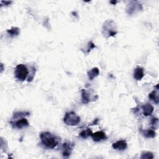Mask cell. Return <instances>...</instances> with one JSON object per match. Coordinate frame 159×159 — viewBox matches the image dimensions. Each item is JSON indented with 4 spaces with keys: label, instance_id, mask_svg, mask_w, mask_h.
<instances>
[{
    "label": "cell",
    "instance_id": "cell-3",
    "mask_svg": "<svg viewBox=\"0 0 159 159\" xmlns=\"http://www.w3.org/2000/svg\"><path fill=\"white\" fill-rule=\"evenodd\" d=\"M64 122L68 126H77L80 122V117L73 111L65 114Z\"/></svg>",
    "mask_w": 159,
    "mask_h": 159
},
{
    "label": "cell",
    "instance_id": "cell-18",
    "mask_svg": "<svg viewBox=\"0 0 159 159\" xmlns=\"http://www.w3.org/2000/svg\"><path fill=\"white\" fill-rule=\"evenodd\" d=\"M158 119L156 118H153L151 119V124L152 126H157L158 125Z\"/></svg>",
    "mask_w": 159,
    "mask_h": 159
},
{
    "label": "cell",
    "instance_id": "cell-20",
    "mask_svg": "<svg viewBox=\"0 0 159 159\" xmlns=\"http://www.w3.org/2000/svg\"><path fill=\"white\" fill-rule=\"evenodd\" d=\"M1 3H4V4H6V5L7 6V5H10V4L12 2H11V1H2Z\"/></svg>",
    "mask_w": 159,
    "mask_h": 159
},
{
    "label": "cell",
    "instance_id": "cell-11",
    "mask_svg": "<svg viewBox=\"0 0 159 159\" xmlns=\"http://www.w3.org/2000/svg\"><path fill=\"white\" fill-rule=\"evenodd\" d=\"M90 95L85 90H82V101L83 104H88L91 101Z\"/></svg>",
    "mask_w": 159,
    "mask_h": 159
},
{
    "label": "cell",
    "instance_id": "cell-19",
    "mask_svg": "<svg viewBox=\"0 0 159 159\" xmlns=\"http://www.w3.org/2000/svg\"><path fill=\"white\" fill-rule=\"evenodd\" d=\"M95 47V44L93 43L92 42H90L89 44H88V53L89 52L91 49L94 48Z\"/></svg>",
    "mask_w": 159,
    "mask_h": 159
},
{
    "label": "cell",
    "instance_id": "cell-7",
    "mask_svg": "<svg viewBox=\"0 0 159 159\" xmlns=\"http://www.w3.org/2000/svg\"><path fill=\"white\" fill-rule=\"evenodd\" d=\"M112 147L115 150H118V151H124L127 147V144L126 140H118L116 142L113 144Z\"/></svg>",
    "mask_w": 159,
    "mask_h": 159
},
{
    "label": "cell",
    "instance_id": "cell-9",
    "mask_svg": "<svg viewBox=\"0 0 159 159\" xmlns=\"http://www.w3.org/2000/svg\"><path fill=\"white\" fill-rule=\"evenodd\" d=\"M144 76V69L142 67H137L134 72V78L136 80L139 81L142 79V78Z\"/></svg>",
    "mask_w": 159,
    "mask_h": 159
},
{
    "label": "cell",
    "instance_id": "cell-15",
    "mask_svg": "<svg viewBox=\"0 0 159 159\" xmlns=\"http://www.w3.org/2000/svg\"><path fill=\"white\" fill-rule=\"evenodd\" d=\"M93 134V132L91 131V130L90 129H86L85 130H83L80 134V136L83 139H86L88 138V137H90L91 135V134Z\"/></svg>",
    "mask_w": 159,
    "mask_h": 159
},
{
    "label": "cell",
    "instance_id": "cell-16",
    "mask_svg": "<svg viewBox=\"0 0 159 159\" xmlns=\"http://www.w3.org/2000/svg\"><path fill=\"white\" fill-rule=\"evenodd\" d=\"M30 113L29 112H17L15 113L14 114H13V117L12 119H17L20 118H23L24 116H29Z\"/></svg>",
    "mask_w": 159,
    "mask_h": 159
},
{
    "label": "cell",
    "instance_id": "cell-1",
    "mask_svg": "<svg viewBox=\"0 0 159 159\" xmlns=\"http://www.w3.org/2000/svg\"><path fill=\"white\" fill-rule=\"evenodd\" d=\"M41 138V143L44 147L53 149L55 148L59 144V140L57 137L51 134L50 132H44L40 135Z\"/></svg>",
    "mask_w": 159,
    "mask_h": 159
},
{
    "label": "cell",
    "instance_id": "cell-17",
    "mask_svg": "<svg viewBox=\"0 0 159 159\" xmlns=\"http://www.w3.org/2000/svg\"><path fill=\"white\" fill-rule=\"evenodd\" d=\"M154 156L153 155V153L152 152H143L142 153V155H141L140 158L142 159H144V158H147V159H152L153 158Z\"/></svg>",
    "mask_w": 159,
    "mask_h": 159
},
{
    "label": "cell",
    "instance_id": "cell-13",
    "mask_svg": "<svg viewBox=\"0 0 159 159\" xmlns=\"http://www.w3.org/2000/svg\"><path fill=\"white\" fill-rule=\"evenodd\" d=\"M149 98L154 101L156 104H158L159 100H158V93L157 91L153 90L151 93L149 95Z\"/></svg>",
    "mask_w": 159,
    "mask_h": 159
},
{
    "label": "cell",
    "instance_id": "cell-2",
    "mask_svg": "<svg viewBox=\"0 0 159 159\" xmlns=\"http://www.w3.org/2000/svg\"><path fill=\"white\" fill-rule=\"evenodd\" d=\"M29 70L27 66L24 64L17 65L15 70V78L19 82H24L29 75Z\"/></svg>",
    "mask_w": 159,
    "mask_h": 159
},
{
    "label": "cell",
    "instance_id": "cell-12",
    "mask_svg": "<svg viewBox=\"0 0 159 159\" xmlns=\"http://www.w3.org/2000/svg\"><path fill=\"white\" fill-rule=\"evenodd\" d=\"M141 132H142L143 135L147 138H154L156 135V132L152 129L142 130Z\"/></svg>",
    "mask_w": 159,
    "mask_h": 159
},
{
    "label": "cell",
    "instance_id": "cell-14",
    "mask_svg": "<svg viewBox=\"0 0 159 159\" xmlns=\"http://www.w3.org/2000/svg\"><path fill=\"white\" fill-rule=\"evenodd\" d=\"M7 32L9 35H10L11 37L18 36L20 32V29L18 28L13 27L11 29H8L7 30Z\"/></svg>",
    "mask_w": 159,
    "mask_h": 159
},
{
    "label": "cell",
    "instance_id": "cell-8",
    "mask_svg": "<svg viewBox=\"0 0 159 159\" xmlns=\"http://www.w3.org/2000/svg\"><path fill=\"white\" fill-rule=\"evenodd\" d=\"M143 109V114L145 116H151L153 111V106L150 103H146L145 104L142 106Z\"/></svg>",
    "mask_w": 159,
    "mask_h": 159
},
{
    "label": "cell",
    "instance_id": "cell-21",
    "mask_svg": "<svg viewBox=\"0 0 159 159\" xmlns=\"http://www.w3.org/2000/svg\"><path fill=\"white\" fill-rule=\"evenodd\" d=\"M110 3H111V4H114H114H116V3H117V1H110Z\"/></svg>",
    "mask_w": 159,
    "mask_h": 159
},
{
    "label": "cell",
    "instance_id": "cell-6",
    "mask_svg": "<svg viewBox=\"0 0 159 159\" xmlns=\"http://www.w3.org/2000/svg\"><path fill=\"white\" fill-rule=\"evenodd\" d=\"M73 146H74V145L73 144H71L70 142L64 143L63 144V146H62L63 156L64 157L67 158L70 156Z\"/></svg>",
    "mask_w": 159,
    "mask_h": 159
},
{
    "label": "cell",
    "instance_id": "cell-5",
    "mask_svg": "<svg viewBox=\"0 0 159 159\" xmlns=\"http://www.w3.org/2000/svg\"><path fill=\"white\" fill-rule=\"evenodd\" d=\"M91 137L95 142H100L101 140H104L107 139V136L103 131L96 132L95 133H93Z\"/></svg>",
    "mask_w": 159,
    "mask_h": 159
},
{
    "label": "cell",
    "instance_id": "cell-4",
    "mask_svg": "<svg viewBox=\"0 0 159 159\" xmlns=\"http://www.w3.org/2000/svg\"><path fill=\"white\" fill-rule=\"evenodd\" d=\"M10 123L11 124V125L13 127L17 128V129H23V128L28 127L29 125L28 120L24 118H21L19 120H17L15 122L11 121Z\"/></svg>",
    "mask_w": 159,
    "mask_h": 159
},
{
    "label": "cell",
    "instance_id": "cell-10",
    "mask_svg": "<svg viewBox=\"0 0 159 159\" xmlns=\"http://www.w3.org/2000/svg\"><path fill=\"white\" fill-rule=\"evenodd\" d=\"M99 75H100V70L97 67L92 68L90 71L88 72V76L90 80H93L94 78L98 77Z\"/></svg>",
    "mask_w": 159,
    "mask_h": 159
}]
</instances>
